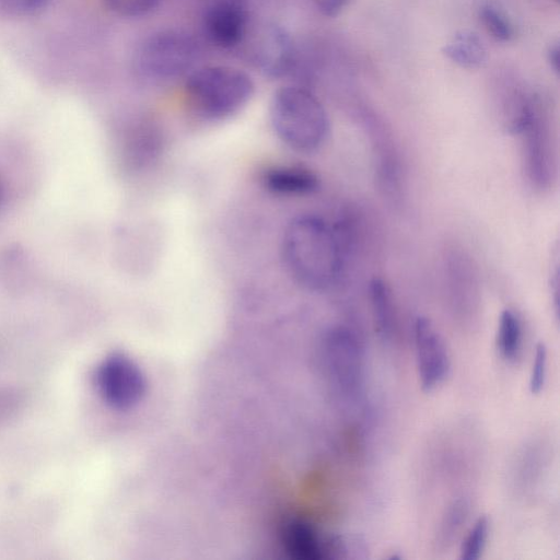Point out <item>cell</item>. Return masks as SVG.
Wrapping results in <instances>:
<instances>
[{"label":"cell","instance_id":"1","mask_svg":"<svg viewBox=\"0 0 560 560\" xmlns=\"http://www.w3.org/2000/svg\"><path fill=\"white\" fill-rule=\"evenodd\" d=\"M282 255L291 276L314 291L337 282L346 258L336 230L313 214L299 215L287 225Z\"/></svg>","mask_w":560,"mask_h":560},{"label":"cell","instance_id":"2","mask_svg":"<svg viewBox=\"0 0 560 560\" xmlns=\"http://www.w3.org/2000/svg\"><path fill=\"white\" fill-rule=\"evenodd\" d=\"M270 120L279 139L300 152L317 150L329 132V119L323 104L302 85H285L275 92Z\"/></svg>","mask_w":560,"mask_h":560},{"label":"cell","instance_id":"3","mask_svg":"<svg viewBox=\"0 0 560 560\" xmlns=\"http://www.w3.org/2000/svg\"><path fill=\"white\" fill-rule=\"evenodd\" d=\"M184 88L188 106L206 120H221L236 114L255 90L250 75L231 66L194 69Z\"/></svg>","mask_w":560,"mask_h":560},{"label":"cell","instance_id":"4","mask_svg":"<svg viewBox=\"0 0 560 560\" xmlns=\"http://www.w3.org/2000/svg\"><path fill=\"white\" fill-rule=\"evenodd\" d=\"M196 39L183 31L164 30L148 36L133 57L136 71L151 80H173L188 75L199 57Z\"/></svg>","mask_w":560,"mask_h":560},{"label":"cell","instance_id":"5","mask_svg":"<svg viewBox=\"0 0 560 560\" xmlns=\"http://www.w3.org/2000/svg\"><path fill=\"white\" fill-rule=\"evenodd\" d=\"M518 135L527 182L535 190H549L557 179V140L548 112L537 96Z\"/></svg>","mask_w":560,"mask_h":560},{"label":"cell","instance_id":"6","mask_svg":"<svg viewBox=\"0 0 560 560\" xmlns=\"http://www.w3.org/2000/svg\"><path fill=\"white\" fill-rule=\"evenodd\" d=\"M96 383L104 400L115 409H129L143 396L144 377L124 354H112L98 366Z\"/></svg>","mask_w":560,"mask_h":560},{"label":"cell","instance_id":"7","mask_svg":"<svg viewBox=\"0 0 560 560\" xmlns=\"http://www.w3.org/2000/svg\"><path fill=\"white\" fill-rule=\"evenodd\" d=\"M443 277L453 308L474 312L480 302V282L474 260L460 246L450 245L445 248Z\"/></svg>","mask_w":560,"mask_h":560},{"label":"cell","instance_id":"8","mask_svg":"<svg viewBox=\"0 0 560 560\" xmlns=\"http://www.w3.org/2000/svg\"><path fill=\"white\" fill-rule=\"evenodd\" d=\"M415 345L422 389L431 392L445 380L450 360L442 337L427 317L416 318Z\"/></svg>","mask_w":560,"mask_h":560},{"label":"cell","instance_id":"9","mask_svg":"<svg viewBox=\"0 0 560 560\" xmlns=\"http://www.w3.org/2000/svg\"><path fill=\"white\" fill-rule=\"evenodd\" d=\"M247 14L236 0H215L202 15V31L214 46L231 49L238 46L247 33Z\"/></svg>","mask_w":560,"mask_h":560},{"label":"cell","instance_id":"10","mask_svg":"<svg viewBox=\"0 0 560 560\" xmlns=\"http://www.w3.org/2000/svg\"><path fill=\"white\" fill-rule=\"evenodd\" d=\"M374 163L377 185L392 205L400 206L404 199V170L398 151L386 133L373 136Z\"/></svg>","mask_w":560,"mask_h":560},{"label":"cell","instance_id":"11","mask_svg":"<svg viewBox=\"0 0 560 560\" xmlns=\"http://www.w3.org/2000/svg\"><path fill=\"white\" fill-rule=\"evenodd\" d=\"M257 62L261 70L271 78H282L293 72L298 58L289 34L280 27H270L257 52Z\"/></svg>","mask_w":560,"mask_h":560},{"label":"cell","instance_id":"12","mask_svg":"<svg viewBox=\"0 0 560 560\" xmlns=\"http://www.w3.org/2000/svg\"><path fill=\"white\" fill-rule=\"evenodd\" d=\"M283 540L288 551L301 560H320L338 550L337 538L323 539L312 525L302 521L285 526Z\"/></svg>","mask_w":560,"mask_h":560},{"label":"cell","instance_id":"13","mask_svg":"<svg viewBox=\"0 0 560 560\" xmlns=\"http://www.w3.org/2000/svg\"><path fill=\"white\" fill-rule=\"evenodd\" d=\"M262 183L270 191L281 195H305L318 188V177L302 166H273L262 175Z\"/></svg>","mask_w":560,"mask_h":560},{"label":"cell","instance_id":"14","mask_svg":"<svg viewBox=\"0 0 560 560\" xmlns=\"http://www.w3.org/2000/svg\"><path fill=\"white\" fill-rule=\"evenodd\" d=\"M447 59L465 69H478L487 62V49L478 34L460 31L444 46Z\"/></svg>","mask_w":560,"mask_h":560},{"label":"cell","instance_id":"15","mask_svg":"<svg viewBox=\"0 0 560 560\" xmlns=\"http://www.w3.org/2000/svg\"><path fill=\"white\" fill-rule=\"evenodd\" d=\"M369 289L375 326L386 338L392 334L394 324V301L390 288L383 279L373 278Z\"/></svg>","mask_w":560,"mask_h":560},{"label":"cell","instance_id":"16","mask_svg":"<svg viewBox=\"0 0 560 560\" xmlns=\"http://www.w3.org/2000/svg\"><path fill=\"white\" fill-rule=\"evenodd\" d=\"M522 340V326L518 316L512 310H504L499 318L498 348L501 355L514 360L520 351Z\"/></svg>","mask_w":560,"mask_h":560},{"label":"cell","instance_id":"17","mask_svg":"<svg viewBox=\"0 0 560 560\" xmlns=\"http://www.w3.org/2000/svg\"><path fill=\"white\" fill-rule=\"evenodd\" d=\"M479 18L487 32L497 40L509 42L513 37V26L510 20L497 5L481 4Z\"/></svg>","mask_w":560,"mask_h":560},{"label":"cell","instance_id":"18","mask_svg":"<svg viewBox=\"0 0 560 560\" xmlns=\"http://www.w3.org/2000/svg\"><path fill=\"white\" fill-rule=\"evenodd\" d=\"M488 517L482 515L476 521L475 525L463 542L460 549V558L463 560H477L480 558L488 537Z\"/></svg>","mask_w":560,"mask_h":560},{"label":"cell","instance_id":"19","mask_svg":"<svg viewBox=\"0 0 560 560\" xmlns=\"http://www.w3.org/2000/svg\"><path fill=\"white\" fill-rule=\"evenodd\" d=\"M114 14L122 18L143 16L156 9L163 0H102Z\"/></svg>","mask_w":560,"mask_h":560},{"label":"cell","instance_id":"20","mask_svg":"<svg viewBox=\"0 0 560 560\" xmlns=\"http://www.w3.org/2000/svg\"><path fill=\"white\" fill-rule=\"evenodd\" d=\"M50 0H0V11L11 16H28L42 11Z\"/></svg>","mask_w":560,"mask_h":560},{"label":"cell","instance_id":"21","mask_svg":"<svg viewBox=\"0 0 560 560\" xmlns=\"http://www.w3.org/2000/svg\"><path fill=\"white\" fill-rule=\"evenodd\" d=\"M547 370V348L544 342H539L536 346L535 359L533 363V370L529 380V390L532 394H538L541 392Z\"/></svg>","mask_w":560,"mask_h":560},{"label":"cell","instance_id":"22","mask_svg":"<svg viewBox=\"0 0 560 560\" xmlns=\"http://www.w3.org/2000/svg\"><path fill=\"white\" fill-rule=\"evenodd\" d=\"M317 9L327 16H334L342 10L350 0H313Z\"/></svg>","mask_w":560,"mask_h":560},{"label":"cell","instance_id":"23","mask_svg":"<svg viewBox=\"0 0 560 560\" xmlns=\"http://www.w3.org/2000/svg\"><path fill=\"white\" fill-rule=\"evenodd\" d=\"M559 46L555 45L548 51V61L550 67L557 72L559 71Z\"/></svg>","mask_w":560,"mask_h":560}]
</instances>
